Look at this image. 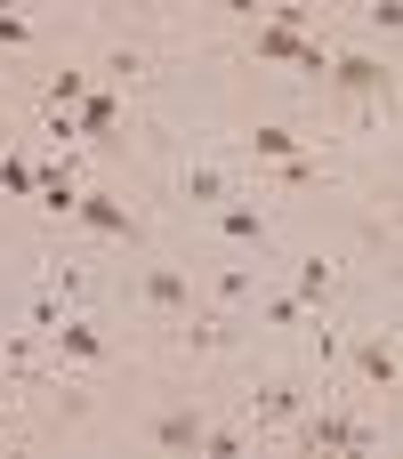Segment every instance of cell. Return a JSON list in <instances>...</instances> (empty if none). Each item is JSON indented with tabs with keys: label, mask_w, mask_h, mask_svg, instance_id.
Listing matches in <instances>:
<instances>
[{
	"label": "cell",
	"mask_w": 403,
	"mask_h": 459,
	"mask_svg": "<svg viewBox=\"0 0 403 459\" xmlns=\"http://www.w3.org/2000/svg\"><path fill=\"white\" fill-rule=\"evenodd\" d=\"M81 97H89L81 73H57V81H48V105H81Z\"/></svg>",
	"instance_id": "9a60e30c"
},
{
	"label": "cell",
	"mask_w": 403,
	"mask_h": 459,
	"mask_svg": "<svg viewBox=\"0 0 403 459\" xmlns=\"http://www.w3.org/2000/svg\"><path fill=\"white\" fill-rule=\"evenodd\" d=\"M202 436H210V428H202L194 411H162V420H153V444H162V452H202Z\"/></svg>",
	"instance_id": "9c48e42d"
},
{
	"label": "cell",
	"mask_w": 403,
	"mask_h": 459,
	"mask_svg": "<svg viewBox=\"0 0 403 459\" xmlns=\"http://www.w3.org/2000/svg\"><path fill=\"white\" fill-rule=\"evenodd\" d=\"M250 153H258V161H299V153H307V137H299V129H283V121H258V129H250Z\"/></svg>",
	"instance_id": "ba28073f"
},
{
	"label": "cell",
	"mask_w": 403,
	"mask_h": 459,
	"mask_svg": "<svg viewBox=\"0 0 403 459\" xmlns=\"http://www.w3.org/2000/svg\"><path fill=\"white\" fill-rule=\"evenodd\" d=\"M299 411H307V387L299 379H258L250 387V420L258 428H299Z\"/></svg>",
	"instance_id": "7a4b0ae2"
},
{
	"label": "cell",
	"mask_w": 403,
	"mask_h": 459,
	"mask_svg": "<svg viewBox=\"0 0 403 459\" xmlns=\"http://www.w3.org/2000/svg\"><path fill=\"white\" fill-rule=\"evenodd\" d=\"M0 194H24V202H32V169H24V161H0Z\"/></svg>",
	"instance_id": "e0dca14e"
},
{
	"label": "cell",
	"mask_w": 403,
	"mask_h": 459,
	"mask_svg": "<svg viewBox=\"0 0 403 459\" xmlns=\"http://www.w3.org/2000/svg\"><path fill=\"white\" fill-rule=\"evenodd\" d=\"M323 81H339L347 97H380V89H388V65H380V56H331Z\"/></svg>",
	"instance_id": "5b68a950"
},
{
	"label": "cell",
	"mask_w": 403,
	"mask_h": 459,
	"mask_svg": "<svg viewBox=\"0 0 403 459\" xmlns=\"http://www.w3.org/2000/svg\"><path fill=\"white\" fill-rule=\"evenodd\" d=\"M0 428H8V403H0Z\"/></svg>",
	"instance_id": "d6986e66"
},
{
	"label": "cell",
	"mask_w": 403,
	"mask_h": 459,
	"mask_svg": "<svg viewBox=\"0 0 403 459\" xmlns=\"http://www.w3.org/2000/svg\"><path fill=\"white\" fill-rule=\"evenodd\" d=\"M331 282H339V266H331V258H307V266H299V290H291V299H299V307H315V299H331Z\"/></svg>",
	"instance_id": "7c38bea8"
},
{
	"label": "cell",
	"mask_w": 403,
	"mask_h": 459,
	"mask_svg": "<svg viewBox=\"0 0 403 459\" xmlns=\"http://www.w3.org/2000/svg\"><path fill=\"white\" fill-rule=\"evenodd\" d=\"M145 307L178 315V307H186V274H178V266H153V274H145Z\"/></svg>",
	"instance_id": "8fae6325"
},
{
	"label": "cell",
	"mask_w": 403,
	"mask_h": 459,
	"mask_svg": "<svg viewBox=\"0 0 403 459\" xmlns=\"http://www.w3.org/2000/svg\"><path fill=\"white\" fill-rule=\"evenodd\" d=\"M226 339H234V331H226V323H218V315H202V323H194V331H186V347H202V355H218V347H226Z\"/></svg>",
	"instance_id": "5bb4252c"
},
{
	"label": "cell",
	"mask_w": 403,
	"mask_h": 459,
	"mask_svg": "<svg viewBox=\"0 0 403 459\" xmlns=\"http://www.w3.org/2000/svg\"><path fill=\"white\" fill-rule=\"evenodd\" d=\"M250 48H258V56H283V65H299V73H323V65H331V48H323V40H307V32H283V24H267Z\"/></svg>",
	"instance_id": "3957f363"
},
{
	"label": "cell",
	"mask_w": 403,
	"mask_h": 459,
	"mask_svg": "<svg viewBox=\"0 0 403 459\" xmlns=\"http://www.w3.org/2000/svg\"><path fill=\"white\" fill-rule=\"evenodd\" d=\"M186 194H202V202H226V178H218V169H186Z\"/></svg>",
	"instance_id": "2e32d148"
},
{
	"label": "cell",
	"mask_w": 403,
	"mask_h": 459,
	"mask_svg": "<svg viewBox=\"0 0 403 459\" xmlns=\"http://www.w3.org/2000/svg\"><path fill=\"white\" fill-rule=\"evenodd\" d=\"M218 226H226L234 242H267V218H258L250 202H226V210H218Z\"/></svg>",
	"instance_id": "4fadbf2b"
},
{
	"label": "cell",
	"mask_w": 403,
	"mask_h": 459,
	"mask_svg": "<svg viewBox=\"0 0 403 459\" xmlns=\"http://www.w3.org/2000/svg\"><path fill=\"white\" fill-rule=\"evenodd\" d=\"M48 355H73V363H105V331L89 315H57L48 323Z\"/></svg>",
	"instance_id": "277c9868"
},
{
	"label": "cell",
	"mask_w": 403,
	"mask_h": 459,
	"mask_svg": "<svg viewBox=\"0 0 403 459\" xmlns=\"http://www.w3.org/2000/svg\"><path fill=\"white\" fill-rule=\"evenodd\" d=\"M0 40H8V48H24V40H32V24H24L16 8H0Z\"/></svg>",
	"instance_id": "ac0fdd59"
},
{
	"label": "cell",
	"mask_w": 403,
	"mask_h": 459,
	"mask_svg": "<svg viewBox=\"0 0 403 459\" xmlns=\"http://www.w3.org/2000/svg\"><path fill=\"white\" fill-rule=\"evenodd\" d=\"M73 218H89L97 234H121V242L137 234V218H129V210H121L113 194H81V202H73Z\"/></svg>",
	"instance_id": "52a82bcc"
},
{
	"label": "cell",
	"mask_w": 403,
	"mask_h": 459,
	"mask_svg": "<svg viewBox=\"0 0 403 459\" xmlns=\"http://www.w3.org/2000/svg\"><path fill=\"white\" fill-rule=\"evenodd\" d=\"M299 444L307 452H372V428L347 411H299Z\"/></svg>",
	"instance_id": "6da1fadb"
},
{
	"label": "cell",
	"mask_w": 403,
	"mask_h": 459,
	"mask_svg": "<svg viewBox=\"0 0 403 459\" xmlns=\"http://www.w3.org/2000/svg\"><path fill=\"white\" fill-rule=\"evenodd\" d=\"M73 121H81V145H113V121H121V97H113V89H89V97L73 105Z\"/></svg>",
	"instance_id": "8992f818"
},
{
	"label": "cell",
	"mask_w": 403,
	"mask_h": 459,
	"mask_svg": "<svg viewBox=\"0 0 403 459\" xmlns=\"http://www.w3.org/2000/svg\"><path fill=\"white\" fill-rule=\"evenodd\" d=\"M355 371L388 395V387H396V347H388V339H364V347H355Z\"/></svg>",
	"instance_id": "30bf717a"
}]
</instances>
